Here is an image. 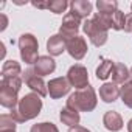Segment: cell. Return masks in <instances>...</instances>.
Instances as JSON below:
<instances>
[{
  "label": "cell",
  "instance_id": "13",
  "mask_svg": "<svg viewBox=\"0 0 132 132\" xmlns=\"http://www.w3.org/2000/svg\"><path fill=\"white\" fill-rule=\"evenodd\" d=\"M103 124H104V127H106L107 130H110V132H118V130H121L123 126H124L121 115H120L118 112H113V110H109V112L104 113V117H103Z\"/></svg>",
  "mask_w": 132,
  "mask_h": 132
},
{
  "label": "cell",
  "instance_id": "22",
  "mask_svg": "<svg viewBox=\"0 0 132 132\" xmlns=\"http://www.w3.org/2000/svg\"><path fill=\"white\" fill-rule=\"evenodd\" d=\"M70 6V3L67 2V0H51V2H48V10L54 14H62L65 13V10H67Z\"/></svg>",
  "mask_w": 132,
  "mask_h": 132
},
{
  "label": "cell",
  "instance_id": "26",
  "mask_svg": "<svg viewBox=\"0 0 132 132\" xmlns=\"http://www.w3.org/2000/svg\"><path fill=\"white\" fill-rule=\"evenodd\" d=\"M16 120L11 117V113L0 115V129H16Z\"/></svg>",
  "mask_w": 132,
  "mask_h": 132
},
{
  "label": "cell",
  "instance_id": "3",
  "mask_svg": "<svg viewBox=\"0 0 132 132\" xmlns=\"http://www.w3.org/2000/svg\"><path fill=\"white\" fill-rule=\"evenodd\" d=\"M19 50H20V57L25 64L28 65H34L36 61L39 59V44H37V39L30 34V33H25L19 37Z\"/></svg>",
  "mask_w": 132,
  "mask_h": 132
},
{
  "label": "cell",
  "instance_id": "17",
  "mask_svg": "<svg viewBox=\"0 0 132 132\" xmlns=\"http://www.w3.org/2000/svg\"><path fill=\"white\" fill-rule=\"evenodd\" d=\"M129 79V69L121 62H115L112 70V82L115 84H126Z\"/></svg>",
  "mask_w": 132,
  "mask_h": 132
},
{
  "label": "cell",
  "instance_id": "27",
  "mask_svg": "<svg viewBox=\"0 0 132 132\" xmlns=\"http://www.w3.org/2000/svg\"><path fill=\"white\" fill-rule=\"evenodd\" d=\"M124 31H126V33H132V13L126 16V22H124Z\"/></svg>",
  "mask_w": 132,
  "mask_h": 132
},
{
  "label": "cell",
  "instance_id": "7",
  "mask_svg": "<svg viewBox=\"0 0 132 132\" xmlns=\"http://www.w3.org/2000/svg\"><path fill=\"white\" fill-rule=\"evenodd\" d=\"M22 79H23V81H25V84L33 90V93L39 95L40 98H44V96H47V95H48L47 84L44 82V79H42L40 76H37V75L34 73V70H33V69L25 70V73H23Z\"/></svg>",
  "mask_w": 132,
  "mask_h": 132
},
{
  "label": "cell",
  "instance_id": "12",
  "mask_svg": "<svg viewBox=\"0 0 132 132\" xmlns=\"http://www.w3.org/2000/svg\"><path fill=\"white\" fill-rule=\"evenodd\" d=\"M47 50L50 56H61L64 51H67V40L61 34H53L47 40Z\"/></svg>",
  "mask_w": 132,
  "mask_h": 132
},
{
  "label": "cell",
  "instance_id": "18",
  "mask_svg": "<svg viewBox=\"0 0 132 132\" xmlns=\"http://www.w3.org/2000/svg\"><path fill=\"white\" fill-rule=\"evenodd\" d=\"M22 73V67L17 61H5L3 62V67H2V78H16L20 76Z\"/></svg>",
  "mask_w": 132,
  "mask_h": 132
},
{
  "label": "cell",
  "instance_id": "20",
  "mask_svg": "<svg viewBox=\"0 0 132 132\" xmlns=\"http://www.w3.org/2000/svg\"><path fill=\"white\" fill-rule=\"evenodd\" d=\"M96 8L100 14H107L112 16L113 13L118 11V3L115 0H98L96 2Z\"/></svg>",
  "mask_w": 132,
  "mask_h": 132
},
{
  "label": "cell",
  "instance_id": "6",
  "mask_svg": "<svg viewBox=\"0 0 132 132\" xmlns=\"http://www.w3.org/2000/svg\"><path fill=\"white\" fill-rule=\"evenodd\" d=\"M67 79L70 82L72 87H75L76 90H81L84 87L89 86V73L87 69L81 64H75L69 69L67 72Z\"/></svg>",
  "mask_w": 132,
  "mask_h": 132
},
{
  "label": "cell",
  "instance_id": "11",
  "mask_svg": "<svg viewBox=\"0 0 132 132\" xmlns=\"http://www.w3.org/2000/svg\"><path fill=\"white\" fill-rule=\"evenodd\" d=\"M19 92L6 87V86H0V104L6 109H16L19 106V96H17Z\"/></svg>",
  "mask_w": 132,
  "mask_h": 132
},
{
  "label": "cell",
  "instance_id": "29",
  "mask_svg": "<svg viewBox=\"0 0 132 132\" xmlns=\"http://www.w3.org/2000/svg\"><path fill=\"white\" fill-rule=\"evenodd\" d=\"M69 132H90V130H89L87 127H82V126H79V124H78V126L70 127V129H69Z\"/></svg>",
  "mask_w": 132,
  "mask_h": 132
},
{
  "label": "cell",
  "instance_id": "19",
  "mask_svg": "<svg viewBox=\"0 0 132 132\" xmlns=\"http://www.w3.org/2000/svg\"><path fill=\"white\" fill-rule=\"evenodd\" d=\"M115 62L110 59H103L100 62V65L96 67V78L101 81H106L109 76H112V70H113Z\"/></svg>",
  "mask_w": 132,
  "mask_h": 132
},
{
  "label": "cell",
  "instance_id": "31",
  "mask_svg": "<svg viewBox=\"0 0 132 132\" xmlns=\"http://www.w3.org/2000/svg\"><path fill=\"white\" fill-rule=\"evenodd\" d=\"M0 48H2V53H0V57L3 59V57H5V53H6V51H5V44H0Z\"/></svg>",
  "mask_w": 132,
  "mask_h": 132
},
{
  "label": "cell",
  "instance_id": "14",
  "mask_svg": "<svg viewBox=\"0 0 132 132\" xmlns=\"http://www.w3.org/2000/svg\"><path fill=\"white\" fill-rule=\"evenodd\" d=\"M120 96V87L115 82H104L100 87V98L104 103H113Z\"/></svg>",
  "mask_w": 132,
  "mask_h": 132
},
{
  "label": "cell",
  "instance_id": "30",
  "mask_svg": "<svg viewBox=\"0 0 132 132\" xmlns=\"http://www.w3.org/2000/svg\"><path fill=\"white\" fill-rule=\"evenodd\" d=\"M0 19H2V27H0V31H5L8 27V17L5 14H0Z\"/></svg>",
  "mask_w": 132,
  "mask_h": 132
},
{
  "label": "cell",
  "instance_id": "4",
  "mask_svg": "<svg viewBox=\"0 0 132 132\" xmlns=\"http://www.w3.org/2000/svg\"><path fill=\"white\" fill-rule=\"evenodd\" d=\"M82 31L87 34V37L90 39V42L95 47H103L107 42V30L104 27H101L96 20L93 19H86L82 23Z\"/></svg>",
  "mask_w": 132,
  "mask_h": 132
},
{
  "label": "cell",
  "instance_id": "2",
  "mask_svg": "<svg viewBox=\"0 0 132 132\" xmlns=\"http://www.w3.org/2000/svg\"><path fill=\"white\" fill-rule=\"evenodd\" d=\"M42 110V100L39 95L36 93H28L23 98H20L19 106H17V112L22 117V121H30L33 118H36Z\"/></svg>",
  "mask_w": 132,
  "mask_h": 132
},
{
  "label": "cell",
  "instance_id": "32",
  "mask_svg": "<svg viewBox=\"0 0 132 132\" xmlns=\"http://www.w3.org/2000/svg\"><path fill=\"white\" fill-rule=\"evenodd\" d=\"M127 132H132V118H130L129 123H127Z\"/></svg>",
  "mask_w": 132,
  "mask_h": 132
},
{
  "label": "cell",
  "instance_id": "16",
  "mask_svg": "<svg viewBox=\"0 0 132 132\" xmlns=\"http://www.w3.org/2000/svg\"><path fill=\"white\" fill-rule=\"evenodd\" d=\"M59 120L62 121V124L69 126V127H73V126H78V124H79L81 117H79V112H78V110L70 109V107L65 106V107L59 112Z\"/></svg>",
  "mask_w": 132,
  "mask_h": 132
},
{
  "label": "cell",
  "instance_id": "24",
  "mask_svg": "<svg viewBox=\"0 0 132 132\" xmlns=\"http://www.w3.org/2000/svg\"><path fill=\"white\" fill-rule=\"evenodd\" d=\"M22 82H23V79H22L20 76H16V78H2L0 86H6V87H10V89H13V90L19 92L20 87H22Z\"/></svg>",
  "mask_w": 132,
  "mask_h": 132
},
{
  "label": "cell",
  "instance_id": "35",
  "mask_svg": "<svg viewBox=\"0 0 132 132\" xmlns=\"http://www.w3.org/2000/svg\"><path fill=\"white\" fill-rule=\"evenodd\" d=\"M130 10H132V5H130Z\"/></svg>",
  "mask_w": 132,
  "mask_h": 132
},
{
  "label": "cell",
  "instance_id": "34",
  "mask_svg": "<svg viewBox=\"0 0 132 132\" xmlns=\"http://www.w3.org/2000/svg\"><path fill=\"white\" fill-rule=\"evenodd\" d=\"M129 81H132V67L129 69Z\"/></svg>",
  "mask_w": 132,
  "mask_h": 132
},
{
  "label": "cell",
  "instance_id": "8",
  "mask_svg": "<svg viewBox=\"0 0 132 132\" xmlns=\"http://www.w3.org/2000/svg\"><path fill=\"white\" fill-rule=\"evenodd\" d=\"M47 89H48V95H50V98H53V100H59V98H62L64 95H67V93L70 92L72 86H70V82H69L67 78L59 76V78H53V79H50V82L47 84Z\"/></svg>",
  "mask_w": 132,
  "mask_h": 132
},
{
  "label": "cell",
  "instance_id": "5",
  "mask_svg": "<svg viewBox=\"0 0 132 132\" xmlns=\"http://www.w3.org/2000/svg\"><path fill=\"white\" fill-rule=\"evenodd\" d=\"M81 28V19L73 14L72 11L67 13L62 19V23H61V28H59V34L65 39V40H70L72 37L78 36V31Z\"/></svg>",
  "mask_w": 132,
  "mask_h": 132
},
{
  "label": "cell",
  "instance_id": "1",
  "mask_svg": "<svg viewBox=\"0 0 132 132\" xmlns=\"http://www.w3.org/2000/svg\"><path fill=\"white\" fill-rule=\"evenodd\" d=\"M96 92L95 89L89 84L87 87L76 90L75 93H72L67 100V107L75 109L78 112H92L96 107Z\"/></svg>",
  "mask_w": 132,
  "mask_h": 132
},
{
  "label": "cell",
  "instance_id": "15",
  "mask_svg": "<svg viewBox=\"0 0 132 132\" xmlns=\"http://www.w3.org/2000/svg\"><path fill=\"white\" fill-rule=\"evenodd\" d=\"M70 10L73 14H76L79 19H87L93 10V5L89 0H73L70 3Z\"/></svg>",
  "mask_w": 132,
  "mask_h": 132
},
{
  "label": "cell",
  "instance_id": "23",
  "mask_svg": "<svg viewBox=\"0 0 132 132\" xmlns=\"http://www.w3.org/2000/svg\"><path fill=\"white\" fill-rule=\"evenodd\" d=\"M30 132H59L57 126L53 124V123H48V121H44V123H37V124H33Z\"/></svg>",
  "mask_w": 132,
  "mask_h": 132
},
{
  "label": "cell",
  "instance_id": "33",
  "mask_svg": "<svg viewBox=\"0 0 132 132\" xmlns=\"http://www.w3.org/2000/svg\"><path fill=\"white\" fill-rule=\"evenodd\" d=\"M0 132H16V129H0Z\"/></svg>",
  "mask_w": 132,
  "mask_h": 132
},
{
  "label": "cell",
  "instance_id": "25",
  "mask_svg": "<svg viewBox=\"0 0 132 132\" xmlns=\"http://www.w3.org/2000/svg\"><path fill=\"white\" fill-rule=\"evenodd\" d=\"M112 22H113V28H112V30H115V31L124 30V22H126V16H124V13H121L120 10H118L117 13H113V16H112Z\"/></svg>",
  "mask_w": 132,
  "mask_h": 132
},
{
  "label": "cell",
  "instance_id": "28",
  "mask_svg": "<svg viewBox=\"0 0 132 132\" xmlns=\"http://www.w3.org/2000/svg\"><path fill=\"white\" fill-rule=\"evenodd\" d=\"M31 5L39 10H48V2H31Z\"/></svg>",
  "mask_w": 132,
  "mask_h": 132
},
{
  "label": "cell",
  "instance_id": "21",
  "mask_svg": "<svg viewBox=\"0 0 132 132\" xmlns=\"http://www.w3.org/2000/svg\"><path fill=\"white\" fill-rule=\"evenodd\" d=\"M120 98L124 106L132 109V81H127L120 87Z\"/></svg>",
  "mask_w": 132,
  "mask_h": 132
},
{
  "label": "cell",
  "instance_id": "9",
  "mask_svg": "<svg viewBox=\"0 0 132 132\" xmlns=\"http://www.w3.org/2000/svg\"><path fill=\"white\" fill-rule=\"evenodd\" d=\"M87 42L82 36H75L70 40H67V51L75 61H81L87 54Z\"/></svg>",
  "mask_w": 132,
  "mask_h": 132
},
{
  "label": "cell",
  "instance_id": "10",
  "mask_svg": "<svg viewBox=\"0 0 132 132\" xmlns=\"http://www.w3.org/2000/svg\"><path fill=\"white\" fill-rule=\"evenodd\" d=\"M34 73L40 78L47 76V75H51L54 70H56V62L51 56H39V59L36 61L34 67H33Z\"/></svg>",
  "mask_w": 132,
  "mask_h": 132
}]
</instances>
